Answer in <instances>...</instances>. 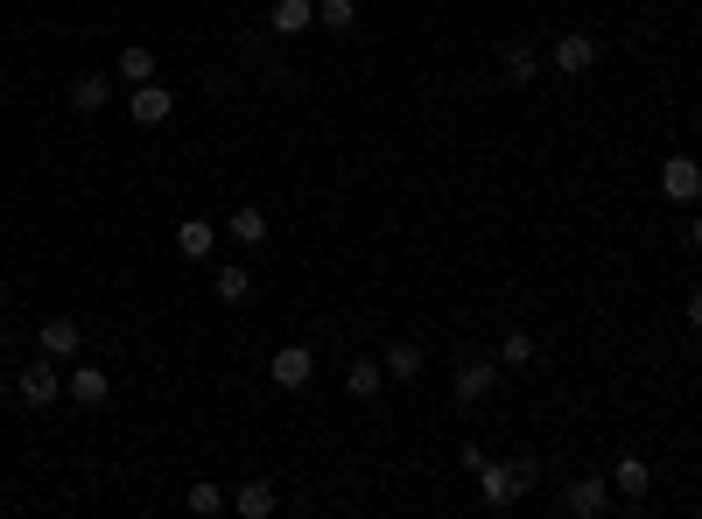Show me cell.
<instances>
[{
    "label": "cell",
    "mask_w": 702,
    "mask_h": 519,
    "mask_svg": "<svg viewBox=\"0 0 702 519\" xmlns=\"http://www.w3.org/2000/svg\"><path fill=\"white\" fill-rule=\"evenodd\" d=\"M471 478H477V492H485V506H513L520 492H534V456H513V464H492L485 456Z\"/></svg>",
    "instance_id": "6da1fadb"
},
{
    "label": "cell",
    "mask_w": 702,
    "mask_h": 519,
    "mask_svg": "<svg viewBox=\"0 0 702 519\" xmlns=\"http://www.w3.org/2000/svg\"><path fill=\"white\" fill-rule=\"evenodd\" d=\"M380 365H386V379H422V345H408V337H394V345L380 351Z\"/></svg>",
    "instance_id": "2e32d148"
},
{
    "label": "cell",
    "mask_w": 702,
    "mask_h": 519,
    "mask_svg": "<svg viewBox=\"0 0 702 519\" xmlns=\"http://www.w3.org/2000/svg\"><path fill=\"white\" fill-rule=\"evenodd\" d=\"M226 239L232 246H260L267 239V211H260V204H239V211L226 218Z\"/></svg>",
    "instance_id": "e0dca14e"
},
{
    "label": "cell",
    "mask_w": 702,
    "mask_h": 519,
    "mask_svg": "<svg viewBox=\"0 0 702 519\" xmlns=\"http://www.w3.org/2000/svg\"><path fill=\"white\" fill-rule=\"evenodd\" d=\"M106 99H113L106 70H78V78H71V113H106Z\"/></svg>",
    "instance_id": "4fadbf2b"
},
{
    "label": "cell",
    "mask_w": 702,
    "mask_h": 519,
    "mask_svg": "<svg viewBox=\"0 0 702 519\" xmlns=\"http://www.w3.org/2000/svg\"><path fill=\"white\" fill-rule=\"evenodd\" d=\"M380 387H386V365H380V359H352V365H345V393H352V400H372Z\"/></svg>",
    "instance_id": "d6986e66"
},
{
    "label": "cell",
    "mask_w": 702,
    "mask_h": 519,
    "mask_svg": "<svg viewBox=\"0 0 702 519\" xmlns=\"http://www.w3.org/2000/svg\"><path fill=\"white\" fill-rule=\"evenodd\" d=\"M450 387H457V400H464V407H477V400H485L492 387H499V359H464V365H457V379H450Z\"/></svg>",
    "instance_id": "ba28073f"
},
{
    "label": "cell",
    "mask_w": 702,
    "mask_h": 519,
    "mask_svg": "<svg viewBox=\"0 0 702 519\" xmlns=\"http://www.w3.org/2000/svg\"><path fill=\"white\" fill-rule=\"evenodd\" d=\"M689 246H695V254H702V218H695V225H689Z\"/></svg>",
    "instance_id": "484cf974"
},
{
    "label": "cell",
    "mask_w": 702,
    "mask_h": 519,
    "mask_svg": "<svg viewBox=\"0 0 702 519\" xmlns=\"http://www.w3.org/2000/svg\"><path fill=\"white\" fill-rule=\"evenodd\" d=\"M36 345L50 351V359H78V345H85V330H78V316H42V330H36Z\"/></svg>",
    "instance_id": "8fae6325"
},
{
    "label": "cell",
    "mask_w": 702,
    "mask_h": 519,
    "mask_svg": "<svg viewBox=\"0 0 702 519\" xmlns=\"http://www.w3.org/2000/svg\"><path fill=\"white\" fill-rule=\"evenodd\" d=\"M647 484H653V464H647V456H618V464H611V492H618L625 506H639V498H647Z\"/></svg>",
    "instance_id": "30bf717a"
},
{
    "label": "cell",
    "mask_w": 702,
    "mask_h": 519,
    "mask_svg": "<svg viewBox=\"0 0 702 519\" xmlns=\"http://www.w3.org/2000/svg\"><path fill=\"white\" fill-rule=\"evenodd\" d=\"M506 78H513V85H534V78H541V56H534L527 42H513V50H506Z\"/></svg>",
    "instance_id": "603a6c76"
},
{
    "label": "cell",
    "mask_w": 702,
    "mask_h": 519,
    "mask_svg": "<svg viewBox=\"0 0 702 519\" xmlns=\"http://www.w3.org/2000/svg\"><path fill=\"white\" fill-rule=\"evenodd\" d=\"M689 330H702V288H689Z\"/></svg>",
    "instance_id": "d4e9b609"
},
{
    "label": "cell",
    "mask_w": 702,
    "mask_h": 519,
    "mask_svg": "<svg viewBox=\"0 0 702 519\" xmlns=\"http://www.w3.org/2000/svg\"><path fill=\"white\" fill-rule=\"evenodd\" d=\"M113 78L148 85V78H155V50H148V42H127V50H119V64H113Z\"/></svg>",
    "instance_id": "ffe728a7"
},
{
    "label": "cell",
    "mask_w": 702,
    "mask_h": 519,
    "mask_svg": "<svg viewBox=\"0 0 702 519\" xmlns=\"http://www.w3.org/2000/svg\"><path fill=\"white\" fill-rule=\"evenodd\" d=\"M317 28H331V36H352V28H358V8H352V0H317Z\"/></svg>",
    "instance_id": "7402d4cb"
},
{
    "label": "cell",
    "mask_w": 702,
    "mask_h": 519,
    "mask_svg": "<svg viewBox=\"0 0 702 519\" xmlns=\"http://www.w3.org/2000/svg\"><path fill=\"white\" fill-rule=\"evenodd\" d=\"M64 393L78 400V407H106V400H113L106 365H71V373H64Z\"/></svg>",
    "instance_id": "52a82bcc"
},
{
    "label": "cell",
    "mask_w": 702,
    "mask_h": 519,
    "mask_svg": "<svg viewBox=\"0 0 702 519\" xmlns=\"http://www.w3.org/2000/svg\"><path fill=\"white\" fill-rule=\"evenodd\" d=\"M183 506H190V512H197V519H212V512H226V506H232V498H226V492H218V484H190V492H183Z\"/></svg>",
    "instance_id": "cb8c5ba5"
},
{
    "label": "cell",
    "mask_w": 702,
    "mask_h": 519,
    "mask_svg": "<svg viewBox=\"0 0 702 519\" xmlns=\"http://www.w3.org/2000/svg\"><path fill=\"white\" fill-rule=\"evenodd\" d=\"M548 64H556L562 78H590V70H597V36H584V28H570V36H556V50H548Z\"/></svg>",
    "instance_id": "5b68a950"
},
{
    "label": "cell",
    "mask_w": 702,
    "mask_h": 519,
    "mask_svg": "<svg viewBox=\"0 0 702 519\" xmlns=\"http://www.w3.org/2000/svg\"><path fill=\"white\" fill-rule=\"evenodd\" d=\"M267 379L289 387V393H303L309 379H317V351H309V345H281L275 359H267Z\"/></svg>",
    "instance_id": "3957f363"
},
{
    "label": "cell",
    "mask_w": 702,
    "mask_h": 519,
    "mask_svg": "<svg viewBox=\"0 0 702 519\" xmlns=\"http://www.w3.org/2000/svg\"><path fill=\"white\" fill-rule=\"evenodd\" d=\"M14 393H22V407H50L56 393H64V365L42 351V359H28L22 373H14Z\"/></svg>",
    "instance_id": "7a4b0ae2"
},
{
    "label": "cell",
    "mask_w": 702,
    "mask_h": 519,
    "mask_svg": "<svg viewBox=\"0 0 702 519\" xmlns=\"http://www.w3.org/2000/svg\"><path fill=\"white\" fill-rule=\"evenodd\" d=\"M176 254H183V260H212L218 254V232L204 225V218H183V225H176Z\"/></svg>",
    "instance_id": "9a60e30c"
},
{
    "label": "cell",
    "mask_w": 702,
    "mask_h": 519,
    "mask_svg": "<svg viewBox=\"0 0 702 519\" xmlns=\"http://www.w3.org/2000/svg\"><path fill=\"white\" fill-rule=\"evenodd\" d=\"M661 197H667V204H695V197H702V161L667 155V161H661Z\"/></svg>",
    "instance_id": "8992f818"
},
{
    "label": "cell",
    "mask_w": 702,
    "mask_h": 519,
    "mask_svg": "<svg viewBox=\"0 0 702 519\" xmlns=\"http://www.w3.org/2000/svg\"><path fill=\"white\" fill-rule=\"evenodd\" d=\"M492 359H499L506 373H527V365L541 359V345H534L527 330H506V337H499V351H492Z\"/></svg>",
    "instance_id": "ac0fdd59"
},
{
    "label": "cell",
    "mask_w": 702,
    "mask_h": 519,
    "mask_svg": "<svg viewBox=\"0 0 702 519\" xmlns=\"http://www.w3.org/2000/svg\"><path fill=\"white\" fill-rule=\"evenodd\" d=\"M275 506H281L275 478H246V484L232 492V512H239V519H275Z\"/></svg>",
    "instance_id": "9c48e42d"
},
{
    "label": "cell",
    "mask_w": 702,
    "mask_h": 519,
    "mask_svg": "<svg viewBox=\"0 0 702 519\" xmlns=\"http://www.w3.org/2000/svg\"><path fill=\"white\" fill-rule=\"evenodd\" d=\"M267 28H275V36H309V28H317V0H275V8H267Z\"/></svg>",
    "instance_id": "7c38bea8"
},
{
    "label": "cell",
    "mask_w": 702,
    "mask_h": 519,
    "mask_svg": "<svg viewBox=\"0 0 702 519\" xmlns=\"http://www.w3.org/2000/svg\"><path fill=\"white\" fill-rule=\"evenodd\" d=\"M212 295H218V302H246V295H253V274H246V267H218V274H212Z\"/></svg>",
    "instance_id": "44dd1931"
},
{
    "label": "cell",
    "mask_w": 702,
    "mask_h": 519,
    "mask_svg": "<svg viewBox=\"0 0 702 519\" xmlns=\"http://www.w3.org/2000/svg\"><path fill=\"white\" fill-rule=\"evenodd\" d=\"M169 113H176V92H169V85H155V78H148V85H127V120L133 127H162Z\"/></svg>",
    "instance_id": "277c9868"
},
{
    "label": "cell",
    "mask_w": 702,
    "mask_h": 519,
    "mask_svg": "<svg viewBox=\"0 0 702 519\" xmlns=\"http://www.w3.org/2000/svg\"><path fill=\"white\" fill-rule=\"evenodd\" d=\"M562 506H570L576 519H597V512L611 506V478H576L570 492H562Z\"/></svg>",
    "instance_id": "5bb4252c"
}]
</instances>
